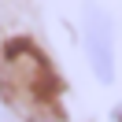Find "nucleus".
Masks as SVG:
<instances>
[{
  "label": "nucleus",
  "instance_id": "1",
  "mask_svg": "<svg viewBox=\"0 0 122 122\" xmlns=\"http://www.w3.org/2000/svg\"><path fill=\"white\" fill-rule=\"evenodd\" d=\"M0 85H4V96L15 111L33 115L41 107H48L59 92L48 59L30 45V41H15V45L4 52V70H0Z\"/></svg>",
  "mask_w": 122,
  "mask_h": 122
},
{
  "label": "nucleus",
  "instance_id": "2",
  "mask_svg": "<svg viewBox=\"0 0 122 122\" xmlns=\"http://www.w3.org/2000/svg\"><path fill=\"white\" fill-rule=\"evenodd\" d=\"M81 41H85V59H89L92 74L100 81H111V74H115V33H111V19L100 8H85Z\"/></svg>",
  "mask_w": 122,
  "mask_h": 122
},
{
  "label": "nucleus",
  "instance_id": "3",
  "mask_svg": "<svg viewBox=\"0 0 122 122\" xmlns=\"http://www.w3.org/2000/svg\"><path fill=\"white\" fill-rule=\"evenodd\" d=\"M115 122H122V111H118V115H115Z\"/></svg>",
  "mask_w": 122,
  "mask_h": 122
}]
</instances>
